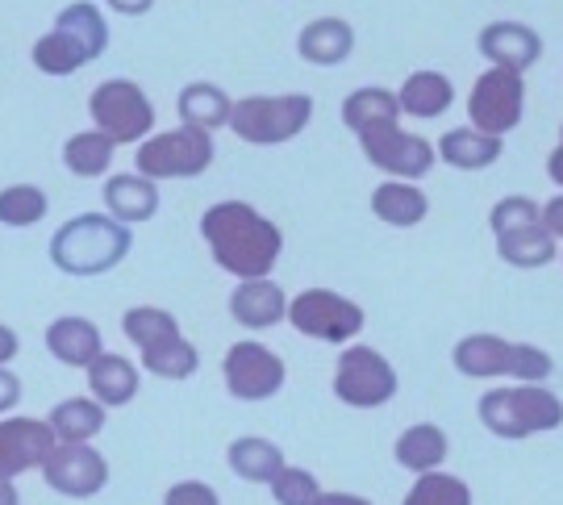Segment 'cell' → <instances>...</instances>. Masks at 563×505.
Listing matches in <instances>:
<instances>
[{
  "mask_svg": "<svg viewBox=\"0 0 563 505\" xmlns=\"http://www.w3.org/2000/svg\"><path fill=\"white\" fill-rule=\"evenodd\" d=\"M201 239L209 243L213 260L234 281H260L267 276L284 251V234L272 218H263L246 201H218L205 209Z\"/></svg>",
  "mask_w": 563,
  "mask_h": 505,
  "instance_id": "obj_1",
  "label": "cell"
},
{
  "mask_svg": "<svg viewBox=\"0 0 563 505\" xmlns=\"http://www.w3.org/2000/svg\"><path fill=\"white\" fill-rule=\"evenodd\" d=\"M130 226L113 213H80L51 239V263L67 276H101L130 255Z\"/></svg>",
  "mask_w": 563,
  "mask_h": 505,
  "instance_id": "obj_2",
  "label": "cell"
},
{
  "mask_svg": "<svg viewBox=\"0 0 563 505\" xmlns=\"http://www.w3.org/2000/svg\"><path fill=\"white\" fill-rule=\"evenodd\" d=\"M476 414H481V426L493 439H509V443L563 426V402L547 384H501V388H488L476 402Z\"/></svg>",
  "mask_w": 563,
  "mask_h": 505,
  "instance_id": "obj_3",
  "label": "cell"
},
{
  "mask_svg": "<svg viewBox=\"0 0 563 505\" xmlns=\"http://www.w3.org/2000/svg\"><path fill=\"white\" fill-rule=\"evenodd\" d=\"M455 372L472 381H514V384H547L555 360L534 343H509L501 334H467L451 351Z\"/></svg>",
  "mask_w": 563,
  "mask_h": 505,
  "instance_id": "obj_4",
  "label": "cell"
},
{
  "mask_svg": "<svg viewBox=\"0 0 563 505\" xmlns=\"http://www.w3.org/2000/svg\"><path fill=\"white\" fill-rule=\"evenodd\" d=\"M213 160H218L213 134L197 130V125H176V130L151 134L134 151V167L146 180H197L209 172Z\"/></svg>",
  "mask_w": 563,
  "mask_h": 505,
  "instance_id": "obj_5",
  "label": "cell"
},
{
  "mask_svg": "<svg viewBox=\"0 0 563 505\" xmlns=\"http://www.w3.org/2000/svg\"><path fill=\"white\" fill-rule=\"evenodd\" d=\"M313 122V97L309 92H280V97H242L234 101L230 130L251 146H280L292 142Z\"/></svg>",
  "mask_w": 563,
  "mask_h": 505,
  "instance_id": "obj_6",
  "label": "cell"
},
{
  "mask_svg": "<svg viewBox=\"0 0 563 505\" xmlns=\"http://www.w3.org/2000/svg\"><path fill=\"white\" fill-rule=\"evenodd\" d=\"M397 367L384 360L376 347L351 343L342 347L339 364H334V397L351 409H380L397 397Z\"/></svg>",
  "mask_w": 563,
  "mask_h": 505,
  "instance_id": "obj_7",
  "label": "cell"
},
{
  "mask_svg": "<svg viewBox=\"0 0 563 505\" xmlns=\"http://www.w3.org/2000/svg\"><path fill=\"white\" fill-rule=\"evenodd\" d=\"M526 118V76L514 67H488L467 92V125L484 134H514Z\"/></svg>",
  "mask_w": 563,
  "mask_h": 505,
  "instance_id": "obj_8",
  "label": "cell"
},
{
  "mask_svg": "<svg viewBox=\"0 0 563 505\" xmlns=\"http://www.w3.org/2000/svg\"><path fill=\"white\" fill-rule=\"evenodd\" d=\"M288 322H292V330H301L305 339L342 347L351 339H360L367 314L351 297L334 293V288H305L288 305Z\"/></svg>",
  "mask_w": 563,
  "mask_h": 505,
  "instance_id": "obj_9",
  "label": "cell"
},
{
  "mask_svg": "<svg viewBox=\"0 0 563 505\" xmlns=\"http://www.w3.org/2000/svg\"><path fill=\"white\" fill-rule=\"evenodd\" d=\"M88 113L97 130L118 142H146L155 130V105L134 80H104L88 97Z\"/></svg>",
  "mask_w": 563,
  "mask_h": 505,
  "instance_id": "obj_10",
  "label": "cell"
},
{
  "mask_svg": "<svg viewBox=\"0 0 563 505\" xmlns=\"http://www.w3.org/2000/svg\"><path fill=\"white\" fill-rule=\"evenodd\" d=\"M360 146L367 163L384 172L388 180H422L430 176V167L439 163V146L422 134H413V130H405L401 122L393 125H376V130H367L360 134Z\"/></svg>",
  "mask_w": 563,
  "mask_h": 505,
  "instance_id": "obj_11",
  "label": "cell"
},
{
  "mask_svg": "<svg viewBox=\"0 0 563 505\" xmlns=\"http://www.w3.org/2000/svg\"><path fill=\"white\" fill-rule=\"evenodd\" d=\"M222 376L230 397H239V402H272L284 388V381H288V367H284V360L272 347L242 339V343L225 351Z\"/></svg>",
  "mask_w": 563,
  "mask_h": 505,
  "instance_id": "obj_12",
  "label": "cell"
},
{
  "mask_svg": "<svg viewBox=\"0 0 563 505\" xmlns=\"http://www.w3.org/2000/svg\"><path fill=\"white\" fill-rule=\"evenodd\" d=\"M59 447L55 426L42 418H4L0 422V481H13L21 472L46 468L51 451Z\"/></svg>",
  "mask_w": 563,
  "mask_h": 505,
  "instance_id": "obj_13",
  "label": "cell"
},
{
  "mask_svg": "<svg viewBox=\"0 0 563 505\" xmlns=\"http://www.w3.org/2000/svg\"><path fill=\"white\" fill-rule=\"evenodd\" d=\"M46 485L63 497H97L109 485V464L97 447L88 443H59L42 468Z\"/></svg>",
  "mask_w": 563,
  "mask_h": 505,
  "instance_id": "obj_14",
  "label": "cell"
},
{
  "mask_svg": "<svg viewBox=\"0 0 563 505\" xmlns=\"http://www.w3.org/2000/svg\"><path fill=\"white\" fill-rule=\"evenodd\" d=\"M476 51L484 55L488 67H514V72H530L534 63L543 59V34L526 21H488L476 34Z\"/></svg>",
  "mask_w": 563,
  "mask_h": 505,
  "instance_id": "obj_15",
  "label": "cell"
},
{
  "mask_svg": "<svg viewBox=\"0 0 563 505\" xmlns=\"http://www.w3.org/2000/svg\"><path fill=\"white\" fill-rule=\"evenodd\" d=\"M288 297L272 276L260 281H239V288L230 293V318L246 330H272V326L288 322Z\"/></svg>",
  "mask_w": 563,
  "mask_h": 505,
  "instance_id": "obj_16",
  "label": "cell"
},
{
  "mask_svg": "<svg viewBox=\"0 0 563 505\" xmlns=\"http://www.w3.org/2000/svg\"><path fill=\"white\" fill-rule=\"evenodd\" d=\"M297 55L313 67H339L355 55V25L346 18H313L297 34Z\"/></svg>",
  "mask_w": 563,
  "mask_h": 505,
  "instance_id": "obj_17",
  "label": "cell"
},
{
  "mask_svg": "<svg viewBox=\"0 0 563 505\" xmlns=\"http://www.w3.org/2000/svg\"><path fill=\"white\" fill-rule=\"evenodd\" d=\"M46 351L67 367H92L104 355L101 330L88 318H76V314L55 318L51 330H46Z\"/></svg>",
  "mask_w": 563,
  "mask_h": 505,
  "instance_id": "obj_18",
  "label": "cell"
},
{
  "mask_svg": "<svg viewBox=\"0 0 563 505\" xmlns=\"http://www.w3.org/2000/svg\"><path fill=\"white\" fill-rule=\"evenodd\" d=\"M434 146H439V160L446 167H455V172H484V167H493L505 155V139L484 134L476 125H455Z\"/></svg>",
  "mask_w": 563,
  "mask_h": 505,
  "instance_id": "obj_19",
  "label": "cell"
},
{
  "mask_svg": "<svg viewBox=\"0 0 563 505\" xmlns=\"http://www.w3.org/2000/svg\"><path fill=\"white\" fill-rule=\"evenodd\" d=\"M104 205L125 226L151 222L159 213V180H146L142 172L109 176V184H104Z\"/></svg>",
  "mask_w": 563,
  "mask_h": 505,
  "instance_id": "obj_20",
  "label": "cell"
},
{
  "mask_svg": "<svg viewBox=\"0 0 563 505\" xmlns=\"http://www.w3.org/2000/svg\"><path fill=\"white\" fill-rule=\"evenodd\" d=\"M397 97H401V113L405 118H418V122H434V118H443L446 109L455 105V84L446 80L443 72H409L397 88Z\"/></svg>",
  "mask_w": 563,
  "mask_h": 505,
  "instance_id": "obj_21",
  "label": "cell"
},
{
  "mask_svg": "<svg viewBox=\"0 0 563 505\" xmlns=\"http://www.w3.org/2000/svg\"><path fill=\"white\" fill-rule=\"evenodd\" d=\"M393 455H397V464L405 472H413V476H426V472H439L446 464V455H451V439H446L443 426L434 422H413L401 430V439L393 447Z\"/></svg>",
  "mask_w": 563,
  "mask_h": 505,
  "instance_id": "obj_22",
  "label": "cell"
},
{
  "mask_svg": "<svg viewBox=\"0 0 563 505\" xmlns=\"http://www.w3.org/2000/svg\"><path fill=\"white\" fill-rule=\"evenodd\" d=\"M401 97L393 92V88H380V84H367V88H355V92H346V101H342V125L360 139L367 130H376V125H393L401 122Z\"/></svg>",
  "mask_w": 563,
  "mask_h": 505,
  "instance_id": "obj_23",
  "label": "cell"
},
{
  "mask_svg": "<svg viewBox=\"0 0 563 505\" xmlns=\"http://www.w3.org/2000/svg\"><path fill=\"white\" fill-rule=\"evenodd\" d=\"M372 213L393 230H413L430 213V197L413 180H384L372 193Z\"/></svg>",
  "mask_w": 563,
  "mask_h": 505,
  "instance_id": "obj_24",
  "label": "cell"
},
{
  "mask_svg": "<svg viewBox=\"0 0 563 505\" xmlns=\"http://www.w3.org/2000/svg\"><path fill=\"white\" fill-rule=\"evenodd\" d=\"M225 464L230 472L246 481V485H272L284 468V451L272 439H260V435H242L234 443L225 447Z\"/></svg>",
  "mask_w": 563,
  "mask_h": 505,
  "instance_id": "obj_25",
  "label": "cell"
},
{
  "mask_svg": "<svg viewBox=\"0 0 563 505\" xmlns=\"http://www.w3.org/2000/svg\"><path fill=\"white\" fill-rule=\"evenodd\" d=\"M497 255H501V263L518 267V272H534V267H547V263L560 260V239L543 222L522 226V230L497 234Z\"/></svg>",
  "mask_w": 563,
  "mask_h": 505,
  "instance_id": "obj_26",
  "label": "cell"
},
{
  "mask_svg": "<svg viewBox=\"0 0 563 505\" xmlns=\"http://www.w3.org/2000/svg\"><path fill=\"white\" fill-rule=\"evenodd\" d=\"M176 109H180V125H197V130H209V134L230 125V118H234V101L225 97V88L209 80L184 84Z\"/></svg>",
  "mask_w": 563,
  "mask_h": 505,
  "instance_id": "obj_27",
  "label": "cell"
},
{
  "mask_svg": "<svg viewBox=\"0 0 563 505\" xmlns=\"http://www.w3.org/2000/svg\"><path fill=\"white\" fill-rule=\"evenodd\" d=\"M88 388H92V397L101 405H130L139 397V367L130 364L125 355H113V351H104L97 364L88 367Z\"/></svg>",
  "mask_w": 563,
  "mask_h": 505,
  "instance_id": "obj_28",
  "label": "cell"
},
{
  "mask_svg": "<svg viewBox=\"0 0 563 505\" xmlns=\"http://www.w3.org/2000/svg\"><path fill=\"white\" fill-rule=\"evenodd\" d=\"M55 30L76 42L84 55H88V63L101 59L104 51H109V25H104L101 9H97V4H88V0H76V4L59 9Z\"/></svg>",
  "mask_w": 563,
  "mask_h": 505,
  "instance_id": "obj_29",
  "label": "cell"
},
{
  "mask_svg": "<svg viewBox=\"0 0 563 505\" xmlns=\"http://www.w3.org/2000/svg\"><path fill=\"white\" fill-rule=\"evenodd\" d=\"M46 422L55 426V435H59V443H88V439H97L104 426V405L97 397H67L51 409V418Z\"/></svg>",
  "mask_w": 563,
  "mask_h": 505,
  "instance_id": "obj_30",
  "label": "cell"
},
{
  "mask_svg": "<svg viewBox=\"0 0 563 505\" xmlns=\"http://www.w3.org/2000/svg\"><path fill=\"white\" fill-rule=\"evenodd\" d=\"M113 155H118V142L109 139L104 130H80V134H71V139L63 142V163H67V172H71V176H84V180L104 176Z\"/></svg>",
  "mask_w": 563,
  "mask_h": 505,
  "instance_id": "obj_31",
  "label": "cell"
},
{
  "mask_svg": "<svg viewBox=\"0 0 563 505\" xmlns=\"http://www.w3.org/2000/svg\"><path fill=\"white\" fill-rule=\"evenodd\" d=\"M121 330H125V339L139 351H151V347L167 343V339H180V322L167 309H159V305H134L121 318Z\"/></svg>",
  "mask_w": 563,
  "mask_h": 505,
  "instance_id": "obj_32",
  "label": "cell"
},
{
  "mask_svg": "<svg viewBox=\"0 0 563 505\" xmlns=\"http://www.w3.org/2000/svg\"><path fill=\"white\" fill-rule=\"evenodd\" d=\"M142 364H146V372L163 376V381H188V376L201 367V355H197V347L180 334V339H167V343L142 351Z\"/></svg>",
  "mask_w": 563,
  "mask_h": 505,
  "instance_id": "obj_33",
  "label": "cell"
},
{
  "mask_svg": "<svg viewBox=\"0 0 563 505\" xmlns=\"http://www.w3.org/2000/svg\"><path fill=\"white\" fill-rule=\"evenodd\" d=\"M401 505H472V485L455 472H426L413 481Z\"/></svg>",
  "mask_w": 563,
  "mask_h": 505,
  "instance_id": "obj_34",
  "label": "cell"
},
{
  "mask_svg": "<svg viewBox=\"0 0 563 505\" xmlns=\"http://www.w3.org/2000/svg\"><path fill=\"white\" fill-rule=\"evenodd\" d=\"M46 193H42L38 184H9V188H0V222L13 226V230H25V226H34L46 218Z\"/></svg>",
  "mask_w": 563,
  "mask_h": 505,
  "instance_id": "obj_35",
  "label": "cell"
},
{
  "mask_svg": "<svg viewBox=\"0 0 563 505\" xmlns=\"http://www.w3.org/2000/svg\"><path fill=\"white\" fill-rule=\"evenodd\" d=\"M30 59H34V67H38V72H46V76H71V72H80L84 63H88V55H84L80 46L67 39V34L51 30L46 39L34 42Z\"/></svg>",
  "mask_w": 563,
  "mask_h": 505,
  "instance_id": "obj_36",
  "label": "cell"
},
{
  "mask_svg": "<svg viewBox=\"0 0 563 505\" xmlns=\"http://www.w3.org/2000/svg\"><path fill=\"white\" fill-rule=\"evenodd\" d=\"M539 222H543V201L522 197V193L501 197V201L493 205V213H488L493 239H497V234H509V230H522V226H539Z\"/></svg>",
  "mask_w": 563,
  "mask_h": 505,
  "instance_id": "obj_37",
  "label": "cell"
},
{
  "mask_svg": "<svg viewBox=\"0 0 563 505\" xmlns=\"http://www.w3.org/2000/svg\"><path fill=\"white\" fill-rule=\"evenodd\" d=\"M267 488H272L276 505H318V497L325 493L309 468H292V464L284 468L280 476H276Z\"/></svg>",
  "mask_w": 563,
  "mask_h": 505,
  "instance_id": "obj_38",
  "label": "cell"
},
{
  "mask_svg": "<svg viewBox=\"0 0 563 505\" xmlns=\"http://www.w3.org/2000/svg\"><path fill=\"white\" fill-rule=\"evenodd\" d=\"M163 505H222V497L205 481H180V485H172L163 493Z\"/></svg>",
  "mask_w": 563,
  "mask_h": 505,
  "instance_id": "obj_39",
  "label": "cell"
},
{
  "mask_svg": "<svg viewBox=\"0 0 563 505\" xmlns=\"http://www.w3.org/2000/svg\"><path fill=\"white\" fill-rule=\"evenodd\" d=\"M18 402H21V381H18V372L0 367V414H9V409H13Z\"/></svg>",
  "mask_w": 563,
  "mask_h": 505,
  "instance_id": "obj_40",
  "label": "cell"
},
{
  "mask_svg": "<svg viewBox=\"0 0 563 505\" xmlns=\"http://www.w3.org/2000/svg\"><path fill=\"white\" fill-rule=\"evenodd\" d=\"M543 226L555 239H563V193H555L551 201H543Z\"/></svg>",
  "mask_w": 563,
  "mask_h": 505,
  "instance_id": "obj_41",
  "label": "cell"
},
{
  "mask_svg": "<svg viewBox=\"0 0 563 505\" xmlns=\"http://www.w3.org/2000/svg\"><path fill=\"white\" fill-rule=\"evenodd\" d=\"M113 13H121V18H142V13H151L155 9V0H104Z\"/></svg>",
  "mask_w": 563,
  "mask_h": 505,
  "instance_id": "obj_42",
  "label": "cell"
},
{
  "mask_svg": "<svg viewBox=\"0 0 563 505\" xmlns=\"http://www.w3.org/2000/svg\"><path fill=\"white\" fill-rule=\"evenodd\" d=\"M18 351H21V339L9 330V326L0 322V367H9V360H13Z\"/></svg>",
  "mask_w": 563,
  "mask_h": 505,
  "instance_id": "obj_43",
  "label": "cell"
},
{
  "mask_svg": "<svg viewBox=\"0 0 563 505\" xmlns=\"http://www.w3.org/2000/svg\"><path fill=\"white\" fill-rule=\"evenodd\" d=\"M547 176H551V184L563 193V142L551 151V155H547Z\"/></svg>",
  "mask_w": 563,
  "mask_h": 505,
  "instance_id": "obj_44",
  "label": "cell"
},
{
  "mask_svg": "<svg viewBox=\"0 0 563 505\" xmlns=\"http://www.w3.org/2000/svg\"><path fill=\"white\" fill-rule=\"evenodd\" d=\"M318 505H372L367 502V497H360V493H322V497H318Z\"/></svg>",
  "mask_w": 563,
  "mask_h": 505,
  "instance_id": "obj_45",
  "label": "cell"
},
{
  "mask_svg": "<svg viewBox=\"0 0 563 505\" xmlns=\"http://www.w3.org/2000/svg\"><path fill=\"white\" fill-rule=\"evenodd\" d=\"M0 505H21L18 488H13V481H0Z\"/></svg>",
  "mask_w": 563,
  "mask_h": 505,
  "instance_id": "obj_46",
  "label": "cell"
},
{
  "mask_svg": "<svg viewBox=\"0 0 563 505\" xmlns=\"http://www.w3.org/2000/svg\"><path fill=\"white\" fill-rule=\"evenodd\" d=\"M560 142H563V130H560Z\"/></svg>",
  "mask_w": 563,
  "mask_h": 505,
  "instance_id": "obj_47",
  "label": "cell"
}]
</instances>
